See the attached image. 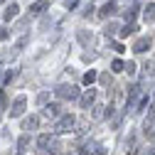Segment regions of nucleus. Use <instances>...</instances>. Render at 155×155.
I'll return each instance as SVG.
<instances>
[{
	"mask_svg": "<svg viewBox=\"0 0 155 155\" xmlns=\"http://www.w3.org/2000/svg\"><path fill=\"white\" fill-rule=\"evenodd\" d=\"M54 94L59 96V99H67V101H74V99H79V89H76L74 84H59L54 89Z\"/></svg>",
	"mask_w": 155,
	"mask_h": 155,
	"instance_id": "nucleus-1",
	"label": "nucleus"
},
{
	"mask_svg": "<svg viewBox=\"0 0 155 155\" xmlns=\"http://www.w3.org/2000/svg\"><path fill=\"white\" fill-rule=\"evenodd\" d=\"M74 126H76V118L74 116H62L59 121L54 123V133H69V130H74Z\"/></svg>",
	"mask_w": 155,
	"mask_h": 155,
	"instance_id": "nucleus-2",
	"label": "nucleus"
},
{
	"mask_svg": "<svg viewBox=\"0 0 155 155\" xmlns=\"http://www.w3.org/2000/svg\"><path fill=\"white\" fill-rule=\"evenodd\" d=\"M25 106H27V99H25V96H17V99L12 101L10 116H12V118H17V116H22V113H25Z\"/></svg>",
	"mask_w": 155,
	"mask_h": 155,
	"instance_id": "nucleus-3",
	"label": "nucleus"
},
{
	"mask_svg": "<svg viewBox=\"0 0 155 155\" xmlns=\"http://www.w3.org/2000/svg\"><path fill=\"white\" fill-rule=\"evenodd\" d=\"M143 133L148 135V138H153V140H155V108L150 111V116H148L145 123H143Z\"/></svg>",
	"mask_w": 155,
	"mask_h": 155,
	"instance_id": "nucleus-4",
	"label": "nucleus"
},
{
	"mask_svg": "<svg viewBox=\"0 0 155 155\" xmlns=\"http://www.w3.org/2000/svg\"><path fill=\"white\" fill-rule=\"evenodd\" d=\"M94 101H96V89H86V91L79 96V104H81V108H89Z\"/></svg>",
	"mask_w": 155,
	"mask_h": 155,
	"instance_id": "nucleus-5",
	"label": "nucleus"
},
{
	"mask_svg": "<svg viewBox=\"0 0 155 155\" xmlns=\"http://www.w3.org/2000/svg\"><path fill=\"white\" fill-rule=\"evenodd\" d=\"M150 37H138V40H135V45H133V52L135 54H143V52H148L150 49Z\"/></svg>",
	"mask_w": 155,
	"mask_h": 155,
	"instance_id": "nucleus-6",
	"label": "nucleus"
},
{
	"mask_svg": "<svg viewBox=\"0 0 155 155\" xmlns=\"http://www.w3.org/2000/svg\"><path fill=\"white\" fill-rule=\"evenodd\" d=\"M106 116H108V106H101V104L94 106V111H91V118L94 121H104Z\"/></svg>",
	"mask_w": 155,
	"mask_h": 155,
	"instance_id": "nucleus-7",
	"label": "nucleus"
},
{
	"mask_svg": "<svg viewBox=\"0 0 155 155\" xmlns=\"http://www.w3.org/2000/svg\"><path fill=\"white\" fill-rule=\"evenodd\" d=\"M49 8V0H37L35 5H30V15H42Z\"/></svg>",
	"mask_w": 155,
	"mask_h": 155,
	"instance_id": "nucleus-8",
	"label": "nucleus"
},
{
	"mask_svg": "<svg viewBox=\"0 0 155 155\" xmlns=\"http://www.w3.org/2000/svg\"><path fill=\"white\" fill-rule=\"evenodd\" d=\"M42 116H45V118H57V116H59V104H47L45 111H42Z\"/></svg>",
	"mask_w": 155,
	"mask_h": 155,
	"instance_id": "nucleus-9",
	"label": "nucleus"
},
{
	"mask_svg": "<svg viewBox=\"0 0 155 155\" xmlns=\"http://www.w3.org/2000/svg\"><path fill=\"white\" fill-rule=\"evenodd\" d=\"M37 126H40V116H30V118H25V121H22V128H25V133L35 130Z\"/></svg>",
	"mask_w": 155,
	"mask_h": 155,
	"instance_id": "nucleus-10",
	"label": "nucleus"
},
{
	"mask_svg": "<svg viewBox=\"0 0 155 155\" xmlns=\"http://www.w3.org/2000/svg\"><path fill=\"white\" fill-rule=\"evenodd\" d=\"M49 145H52V138H49L47 133H42L40 138H37V150H40V153H45V150H47Z\"/></svg>",
	"mask_w": 155,
	"mask_h": 155,
	"instance_id": "nucleus-11",
	"label": "nucleus"
},
{
	"mask_svg": "<svg viewBox=\"0 0 155 155\" xmlns=\"http://www.w3.org/2000/svg\"><path fill=\"white\" fill-rule=\"evenodd\" d=\"M17 10H20V5H17V3H12L8 10H5V15H3V20L5 22H10V20H15V17H17Z\"/></svg>",
	"mask_w": 155,
	"mask_h": 155,
	"instance_id": "nucleus-12",
	"label": "nucleus"
},
{
	"mask_svg": "<svg viewBox=\"0 0 155 155\" xmlns=\"http://www.w3.org/2000/svg\"><path fill=\"white\" fill-rule=\"evenodd\" d=\"M96 79H99V74H96L94 69H89V71L84 74V79H81V81H84V86H91V84H94Z\"/></svg>",
	"mask_w": 155,
	"mask_h": 155,
	"instance_id": "nucleus-13",
	"label": "nucleus"
},
{
	"mask_svg": "<svg viewBox=\"0 0 155 155\" xmlns=\"http://www.w3.org/2000/svg\"><path fill=\"white\" fill-rule=\"evenodd\" d=\"M116 12V3H113V0H111V3H106L104 8H101V17H111Z\"/></svg>",
	"mask_w": 155,
	"mask_h": 155,
	"instance_id": "nucleus-14",
	"label": "nucleus"
},
{
	"mask_svg": "<svg viewBox=\"0 0 155 155\" xmlns=\"http://www.w3.org/2000/svg\"><path fill=\"white\" fill-rule=\"evenodd\" d=\"M143 17H145V22H153V20H155V3H150V5L145 8Z\"/></svg>",
	"mask_w": 155,
	"mask_h": 155,
	"instance_id": "nucleus-15",
	"label": "nucleus"
},
{
	"mask_svg": "<svg viewBox=\"0 0 155 155\" xmlns=\"http://www.w3.org/2000/svg\"><path fill=\"white\" fill-rule=\"evenodd\" d=\"M143 74H145V79H155V62H148L143 67Z\"/></svg>",
	"mask_w": 155,
	"mask_h": 155,
	"instance_id": "nucleus-16",
	"label": "nucleus"
},
{
	"mask_svg": "<svg viewBox=\"0 0 155 155\" xmlns=\"http://www.w3.org/2000/svg\"><path fill=\"white\" fill-rule=\"evenodd\" d=\"M111 69H113V71H126V62L113 59V62H111Z\"/></svg>",
	"mask_w": 155,
	"mask_h": 155,
	"instance_id": "nucleus-17",
	"label": "nucleus"
},
{
	"mask_svg": "<svg viewBox=\"0 0 155 155\" xmlns=\"http://www.w3.org/2000/svg\"><path fill=\"white\" fill-rule=\"evenodd\" d=\"M135 12H138L135 8H128V10L123 12V17H126V25H130V22H133V17H135Z\"/></svg>",
	"mask_w": 155,
	"mask_h": 155,
	"instance_id": "nucleus-18",
	"label": "nucleus"
},
{
	"mask_svg": "<svg viewBox=\"0 0 155 155\" xmlns=\"http://www.w3.org/2000/svg\"><path fill=\"white\" fill-rule=\"evenodd\" d=\"M135 30H138V27H135V25L130 22V25H126V27L121 30V37H128V35H135Z\"/></svg>",
	"mask_w": 155,
	"mask_h": 155,
	"instance_id": "nucleus-19",
	"label": "nucleus"
},
{
	"mask_svg": "<svg viewBox=\"0 0 155 155\" xmlns=\"http://www.w3.org/2000/svg\"><path fill=\"white\" fill-rule=\"evenodd\" d=\"M27 143H30V135H27V133H25V135H20V140H17L20 150H25V148H27Z\"/></svg>",
	"mask_w": 155,
	"mask_h": 155,
	"instance_id": "nucleus-20",
	"label": "nucleus"
},
{
	"mask_svg": "<svg viewBox=\"0 0 155 155\" xmlns=\"http://www.w3.org/2000/svg\"><path fill=\"white\" fill-rule=\"evenodd\" d=\"M12 79H15V69H8V71H5V76H3V84H10Z\"/></svg>",
	"mask_w": 155,
	"mask_h": 155,
	"instance_id": "nucleus-21",
	"label": "nucleus"
},
{
	"mask_svg": "<svg viewBox=\"0 0 155 155\" xmlns=\"http://www.w3.org/2000/svg\"><path fill=\"white\" fill-rule=\"evenodd\" d=\"M126 71L128 74H135V62H126Z\"/></svg>",
	"mask_w": 155,
	"mask_h": 155,
	"instance_id": "nucleus-22",
	"label": "nucleus"
},
{
	"mask_svg": "<svg viewBox=\"0 0 155 155\" xmlns=\"http://www.w3.org/2000/svg\"><path fill=\"white\" fill-rule=\"evenodd\" d=\"M37 104L45 106V104H47V94H40V96H37Z\"/></svg>",
	"mask_w": 155,
	"mask_h": 155,
	"instance_id": "nucleus-23",
	"label": "nucleus"
},
{
	"mask_svg": "<svg viewBox=\"0 0 155 155\" xmlns=\"http://www.w3.org/2000/svg\"><path fill=\"white\" fill-rule=\"evenodd\" d=\"M116 30H118L116 25H108V27H106V35H116Z\"/></svg>",
	"mask_w": 155,
	"mask_h": 155,
	"instance_id": "nucleus-24",
	"label": "nucleus"
},
{
	"mask_svg": "<svg viewBox=\"0 0 155 155\" xmlns=\"http://www.w3.org/2000/svg\"><path fill=\"white\" fill-rule=\"evenodd\" d=\"M99 79H101L104 84H111V76H108V74H101V76H99Z\"/></svg>",
	"mask_w": 155,
	"mask_h": 155,
	"instance_id": "nucleus-25",
	"label": "nucleus"
},
{
	"mask_svg": "<svg viewBox=\"0 0 155 155\" xmlns=\"http://www.w3.org/2000/svg\"><path fill=\"white\" fill-rule=\"evenodd\" d=\"M94 155H106V150H104V148H99V150H96Z\"/></svg>",
	"mask_w": 155,
	"mask_h": 155,
	"instance_id": "nucleus-26",
	"label": "nucleus"
},
{
	"mask_svg": "<svg viewBox=\"0 0 155 155\" xmlns=\"http://www.w3.org/2000/svg\"><path fill=\"white\" fill-rule=\"evenodd\" d=\"M153 101H155V91H153Z\"/></svg>",
	"mask_w": 155,
	"mask_h": 155,
	"instance_id": "nucleus-27",
	"label": "nucleus"
},
{
	"mask_svg": "<svg viewBox=\"0 0 155 155\" xmlns=\"http://www.w3.org/2000/svg\"><path fill=\"white\" fill-rule=\"evenodd\" d=\"M20 155H25V153H20Z\"/></svg>",
	"mask_w": 155,
	"mask_h": 155,
	"instance_id": "nucleus-28",
	"label": "nucleus"
}]
</instances>
